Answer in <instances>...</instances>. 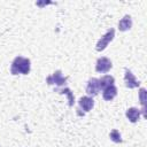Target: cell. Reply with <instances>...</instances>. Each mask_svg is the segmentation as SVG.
<instances>
[{
    "instance_id": "obj_1",
    "label": "cell",
    "mask_w": 147,
    "mask_h": 147,
    "mask_svg": "<svg viewBox=\"0 0 147 147\" xmlns=\"http://www.w3.org/2000/svg\"><path fill=\"white\" fill-rule=\"evenodd\" d=\"M10 72L13 75H18V74L28 75L30 72V60L22 57V56L15 57L13 63H11Z\"/></svg>"
},
{
    "instance_id": "obj_2",
    "label": "cell",
    "mask_w": 147,
    "mask_h": 147,
    "mask_svg": "<svg viewBox=\"0 0 147 147\" xmlns=\"http://www.w3.org/2000/svg\"><path fill=\"white\" fill-rule=\"evenodd\" d=\"M114 37H115V30L114 29H110L105 36H102L101 37V39L98 41V44H96V51L98 52H101V51H103L106 47H107V45L114 39Z\"/></svg>"
},
{
    "instance_id": "obj_3",
    "label": "cell",
    "mask_w": 147,
    "mask_h": 147,
    "mask_svg": "<svg viewBox=\"0 0 147 147\" xmlns=\"http://www.w3.org/2000/svg\"><path fill=\"white\" fill-rule=\"evenodd\" d=\"M113 64H111V61L107 57H100L96 61V64H95V70L98 72H101V74H105L107 71H109L111 69Z\"/></svg>"
},
{
    "instance_id": "obj_4",
    "label": "cell",
    "mask_w": 147,
    "mask_h": 147,
    "mask_svg": "<svg viewBox=\"0 0 147 147\" xmlns=\"http://www.w3.org/2000/svg\"><path fill=\"white\" fill-rule=\"evenodd\" d=\"M100 90H101V88H100L99 79H96V78H91V79L88 80V83H87V86H86V93H87L88 95L94 96V95H96V94L99 93Z\"/></svg>"
},
{
    "instance_id": "obj_5",
    "label": "cell",
    "mask_w": 147,
    "mask_h": 147,
    "mask_svg": "<svg viewBox=\"0 0 147 147\" xmlns=\"http://www.w3.org/2000/svg\"><path fill=\"white\" fill-rule=\"evenodd\" d=\"M46 82L48 83V84H56V85H63V84H65V82H67V79L62 76V74H61V71L59 70V71H55L52 76H49V77H47V79H46Z\"/></svg>"
},
{
    "instance_id": "obj_6",
    "label": "cell",
    "mask_w": 147,
    "mask_h": 147,
    "mask_svg": "<svg viewBox=\"0 0 147 147\" xmlns=\"http://www.w3.org/2000/svg\"><path fill=\"white\" fill-rule=\"evenodd\" d=\"M124 80H125V85H126V87H129V88L138 87V86H139V84H140V83L136 79V77L133 76V74H132L130 70H127V69H125Z\"/></svg>"
},
{
    "instance_id": "obj_7",
    "label": "cell",
    "mask_w": 147,
    "mask_h": 147,
    "mask_svg": "<svg viewBox=\"0 0 147 147\" xmlns=\"http://www.w3.org/2000/svg\"><path fill=\"white\" fill-rule=\"evenodd\" d=\"M78 102H79V107L86 113L90 111L94 106V101H93V99L91 96H83V98L79 99Z\"/></svg>"
},
{
    "instance_id": "obj_8",
    "label": "cell",
    "mask_w": 147,
    "mask_h": 147,
    "mask_svg": "<svg viewBox=\"0 0 147 147\" xmlns=\"http://www.w3.org/2000/svg\"><path fill=\"white\" fill-rule=\"evenodd\" d=\"M116 94H117V88H116L114 85L103 88V92H102V96H103V99L107 100V101L113 100V99L116 96Z\"/></svg>"
},
{
    "instance_id": "obj_9",
    "label": "cell",
    "mask_w": 147,
    "mask_h": 147,
    "mask_svg": "<svg viewBox=\"0 0 147 147\" xmlns=\"http://www.w3.org/2000/svg\"><path fill=\"white\" fill-rule=\"evenodd\" d=\"M132 26V20L129 15H125L119 22H118V29L121 31H127Z\"/></svg>"
},
{
    "instance_id": "obj_10",
    "label": "cell",
    "mask_w": 147,
    "mask_h": 147,
    "mask_svg": "<svg viewBox=\"0 0 147 147\" xmlns=\"http://www.w3.org/2000/svg\"><path fill=\"white\" fill-rule=\"evenodd\" d=\"M126 117H127V119L130 121V122H132V123H136L138 119H139V116H140V110L139 109H137V108H134V107H132V108H129L127 110H126Z\"/></svg>"
},
{
    "instance_id": "obj_11",
    "label": "cell",
    "mask_w": 147,
    "mask_h": 147,
    "mask_svg": "<svg viewBox=\"0 0 147 147\" xmlns=\"http://www.w3.org/2000/svg\"><path fill=\"white\" fill-rule=\"evenodd\" d=\"M114 82H115V79H114L113 76L106 75V76H103V77H101V78L99 79L100 88L103 90V88H106V87H108V86H111V85L114 84Z\"/></svg>"
},
{
    "instance_id": "obj_12",
    "label": "cell",
    "mask_w": 147,
    "mask_h": 147,
    "mask_svg": "<svg viewBox=\"0 0 147 147\" xmlns=\"http://www.w3.org/2000/svg\"><path fill=\"white\" fill-rule=\"evenodd\" d=\"M109 137H110V139L114 141V142H122V138H121V133H119V131L118 130H113L111 132H110V134H109Z\"/></svg>"
},
{
    "instance_id": "obj_13",
    "label": "cell",
    "mask_w": 147,
    "mask_h": 147,
    "mask_svg": "<svg viewBox=\"0 0 147 147\" xmlns=\"http://www.w3.org/2000/svg\"><path fill=\"white\" fill-rule=\"evenodd\" d=\"M145 94H146V90L145 88H140V102L142 105V113H144V116H146L145 114Z\"/></svg>"
},
{
    "instance_id": "obj_14",
    "label": "cell",
    "mask_w": 147,
    "mask_h": 147,
    "mask_svg": "<svg viewBox=\"0 0 147 147\" xmlns=\"http://www.w3.org/2000/svg\"><path fill=\"white\" fill-rule=\"evenodd\" d=\"M61 93H67L68 94V96H69V99H70V106H72V101H74V98H72V95H71V93H70V91L67 88V90H62V91H60Z\"/></svg>"
}]
</instances>
